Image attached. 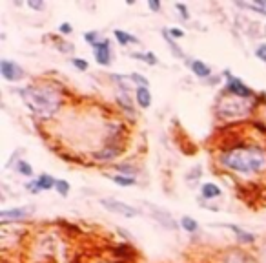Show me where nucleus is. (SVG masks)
<instances>
[{
  "label": "nucleus",
  "mask_w": 266,
  "mask_h": 263,
  "mask_svg": "<svg viewBox=\"0 0 266 263\" xmlns=\"http://www.w3.org/2000/svg\"><path fill=\"white\" fill-rule=\"evenodd\" d=\"M84 38H86L87 44H92L93 48H95V46H97V42H99V41H97V33H95V31H90V33H84Z\"/></svg>",
  "instance_id": "obj_27"
},
{
  "label": "nucleus",
  "mask_w": 266,
  "mask_h": 263,
  "mask_svg": "<svg viewBox=\"0 0 266 263\" xmlns=\"http://www.w3.org/2000/svg\"><path fill=\"white\" fill-rule=\"evenodd\" d=\"M135 97H137V105L141 108H150L151 106V93L146 86L135 88Z\"/></svg>",
  "instance_id": "obj_10"
},
{
  "label": "nucleus",
  "mask_w": 266,
  "mask_h": 263,
  "mask_svg": "<svg viewBox=\"0 0 266 263\" xmlns=\"http://www.w3.org/2000/svg\"><path fill=\"white\" fill-rule=\"evenodd\" d=\"M168 33H170L171 38H183V37H184V31H183V29H179V28L168 29Z\"/></svg>",
  "instance_id": "obj_28"
},
{
  "label": "nucleus",
  "mask_w": 266,
  "mask_h": 263,
  "mask_svg": "<svg viewBox=\"0 0 266 263\" xmlns=\"http://www.w3.org/2000/svg\"><path fill=\"white\" fill-rule=\"evenodd\" d=\"M28 6L31 9H44L46 8V4H44V2H38V0H28Z\"/></svg>",
  "instance_id": "obj_31"
},
{
  "label": "nucleus",
  "mask_w": 266,
  "mask_h": 263,
  "mask_svg": "<svg viewBox=\"0 0 266 263\" xmlns=\"http://www.w3.org/2000/svg\"><path fill=\"white\" fill-rule=\"evenodd\" d=\"M144 205H146V209L150 210L151 217H153L155 221H157L161 227H164V229H168V230H175V229H177V223H175L173 216H171L168 210L159 209L157 205H153V203H144Z\"/></svg>",
  "instance_id": "obj_5"
},
{
  "label": "nucleus",
  "mask_w": 266,
  "mask_h": 263,
  "mask_svg": "<svg viewBox=\"0 0 266 263\" xmlns=\"http://www.w3.org/2000/svg\"><path fill=\"white\" fill-rule=\"evenodd\" d=\"M219 159L225 168L245 175L259 174L266 168V152L257 146L232 148V150L225 152Z\"/></svg>",
  "instance_id": "obj_1"
},
{
  "label": "nucleus",
  "mask_w": 266,
  "mask_h": 263,
  "mask_svg": "<svg viewBox=\"0 0 266 263\" xmlns=\"http://www.w3.org/2000/svg\"><path fill=\"white\" fill-rule=\"evenodd\" d=\"M113 35H115V38L119 41V44H121V46H128L129 42H133V44H137V42H139L137 37H133V35L126 33V31H122V29H115V31H113Z\"/></svg>",
  "instance_id": "obj_14"
},
{
  "label": "nucleus",
  "mask_w": 266,
  "mask_h": 263,
  "mask_svg": "<svg viewBox=\"0 0 266 263\" xmlns=\"http://www.w3.org/2000/svg\"><path fill=\"white\" fill-rule=\"evenodd\" d=\"M181 225H183V229L186 230V232H195L197 229H199V225H197V221L193 219V217L190 216H183L181 217Z\"/></svg>",
  "instance_id": "obj_19"
},
{
  "label": "nucleus",
  "mask_w": 266,
  "mask_h": 263,
  "mask_svg": "<svg viewBox=\"0 0 266 263\" xmlns=\"http://www.w3.org/2000/svg\"><path fill=\"white\" fill-rule=\"evenodd\" d=\"M17 172L22 175H26V177H33V168H31V165L29 163H26V161H18Z\"/></svg>",
  "instance_id": "obj_22"
},
{
  "label": "nucleus",
  "mask_w": 266,
  "mask_h": 263,
  "mask_svg": "<svg viewBox=\"0 0 266 263\" xmlns=\"http://www.w3.org/2000/svg\"><path fill=\"white\" fill-rule=\"evenodd\" d=\"M131 57L137 58V60H141V63L151 64V66H155V64L159 63L157 57H155V53H151V51H148V53H131Z\"/></svg>",
  "instance_id": "obj_18"
},
{
  "label": "nucleus",
  "mask_w": 266,
  "mask_h": 263,
  "mask_svg": "<svg viewBox=\"0 0 266 263\" xmlns=\"http://www.w3.org/2000/svg\"><path fill=\"white\" fill-rule=\"evenodd\" d=\"M226 79H228V83H226V92H228L230 95L242 97V99H250V97L254 95L252 88L246 86L242 80H239V79H235V77H232L228 71H226Z\"/></svg>",
  "instance_id": "obj_7"
},
{
  "label": "nucleus",
  "mask_w": 266,
  "mask_h": 263,
  "mask_svg": "<svg viewBox=\"0 0 266 263\" xmlns=\"http://www.w3.org/2000/svg\"><path fill=\"white\" fill-rule=\"evenodd\" d=\"M95 50V58H97V63L102 64V66H108L112 60V53H109V41L108 38H104V41H99L97 42V46L93 48Z\"/></svg>",
  "instance_id": "obj_9"
},
{
  "label": "nucleus",
  "mask_w": 266,
  "mask_h": 263,
  "mask_svg": "<svg viewBox=\"0 0 266 263\" xmlns=\"http://www.w3.org/2000/svg\"><path fill=\"white\" fill-rule=\"evenodd\" d=\"M129 80H133V83H137V86H150V83H148V79L146 77H142L141 73H129Z\"/></svg>",
  "instance_id": "obj_24"
},
{
  "label": "nucleus",
  "mask_w": 266,
  "mask_h": 263,
  "mask_svg": "<svg viewBox=\"0 0 266 263\" xmlns=\"http://www.w3.org/2000/svg\"><path fill=\"white\" fill-rule=\"evenodd\" d=\"M223 263H254V259L250 256L242 254V252H230Z\"/></svg>",
  "instance_id": "obj_15"
},
{
  "label": "nucleus",
  "mask_w": 266,
  "mask_h": 263,
  "mask_svg": "<svg viewBox=\"0 0 266 263\" xmlns=\"http://www.w3.org/2000/svg\"><path fill=\"white\" fill-rule=\"evenodd\" d=\"M100 205L104 207L106 210L113 214H119V216H124V217H135L139 216V210L131 205H126L119 199H112V197H104V199H100Z\"/></svg>",
  "instance_id": "obj_4"
},
{
  "label": "nucleus",
  "mask_w": 266,
  "mask_h": 263,
  "mask_svg": "<svg viewBox=\"0 0 266 263\" xmlns=\"http://www.w3.org/2000/svg\"><path fill=\"white\" fill-rule=\"evenodd\" d=\"M162 35H164V38H166V42H168V46H170L171 53H173V55H177V57H181V58H183V57H184V53H183V51H181V48L177 46V44H175V41L170 37V33H168V31H162Z\"/></svg>",
  "instance_id": "obj_21"
},
{
  "label": "nucleus",
  "mask_w": 266,
  "mask_h": 263,
  "mask_svg": "<svg viewBox=\"0 0 266 263\" xmlns=\"http://www.w3.org/2000/svg\"><path fill=\"white\" fill-rule=\"evenodd\" d=\"M254 4L259 6V8H262L266 11V0H254Z\"/></svg>",
  "instance_id": "obj_34"
},
{
  "label": "nucleus",
  "mask_w": 266,
  "mask_h": 263,
  "mask_svg": "<svg viewBox=\"0 0 266 263\" xmlns=\"http://www.w3.org/2000/svg\"><path fill=\"white\" fill-rule=\"evenodd\" d=\"M175 9H179L181 17H183L184 21H188V18H190V11H188L186 6H184V4H175Z\"/></svg>",
  "instance_id": "obj_30"
},
{
  "label": "nucleus",
  "mask_w": 266,
  "mask_h": 263,
  "mask_svg": "<svg viewBox=\"0 0 266 263\" xmlns=\"http://www.w3.org/2000/svg\"><path fill=\"white\" fill-rule=\"evenodd\" d=\"M220 194H223V190H220L215 183H204L203 187H201V196H203L204 199H213V197H219Z\"/></svg>",
  "instance_id": "obj_13"
},
{
  "label": "nucleus",
  "mask_w": 266,
  "mask_h": 263,
  "mask_svg": "<svg viewBox=\"0 0 266 263\" xmlns=\"http://www.w3.org/2000/svg\"><path fill=\"white\" fill-rule=\"evenodd\" d=\"M190 68H191V71H193L197 77H201V79H206V77L212 75V70H210V66H208V64H204L203 60H191Z\"/></svg>",
  "instance_id": "obj_12"
},
{
  "label": "nucleus",
  "mask_w": 266,
  "mask_h": 263,
  "mask_svg": "<svg viewBox=\"0 0 266 263\" xmlns=\"http://www.w3.org/2000/svg\"><path fill=\"white\" fill-rule=\"evenodd\" d=\"M71 64L77 68V70H80V71H86L87 70V63L86 60H82V58H79V57H73L71 58Z\"/></svg>",
  "instance_id": "obj_25"
},
{
  "label": "nucleus",
  "mask_w": 266,
  "mask_h": 263,
  "mask_svg": "<svg viewBox=\"0 0 266 263\" xmlns=\"http://www.w3.org/2000/svg\"><path fill=\"white\" fill-rule=\"evenodd\" d=\"M0 73H2V77L6 80H11V83H17V80L24 79V70L17 63L9 60V58H2L0 60Z\"/></svg>",
  "instance_id": "obj_6"
},
{
  "label": "nucleus",
  "mask_w": 266,
  "mask_h": 263,
  "mask_svg": "<svg viewBox=\"0 0 266 263\" xmlns=\"http://www.w3.org/2000/svg\"><path fill=\"white\" fill-rule=\"evenodd\" d=\"M225 227H226V229L232 230V232L235 234V238H237L241 243H245V245H248V243H254L255 241L254 234H250L248 230L241 229V227H237V225H225Z\"/></svg>",
  "instance_id": "obj_11"
},
{
  "label": "nucleus",
  "mask_w": 266,
  "mask_h": 263,
  "mask_svg": "<svg viewBox=\"0 0 266 263\" xmlns=\"http://www.w3.org/2000/svg\"><path fill=\"white\" fill-rule=\"evenodd\" d=\"M108 177L113 183L121 185V187H133V185L137 183L135 177H131V175H108Z\"/></svg>",
  "instance_id": "obj_17"
},
{
  "label": "nucleus",
  "mask_w": 266,
  "mask_h": 263,
  "mask_svg": "<svg viewBox=\"0 0 266 263\" xmlns=\"http://www.w3.org/2000/svg\"><path fill=\"white\" fill-rule=\"evenodd\" d=\"M71 31H73V26H71L70 22H62V24L58 26V33H62V35H70Z\"/></svg>",
  "instance_id": "obj_26"
},
{
  "label": "nucleus",
  "mask_w": 266,
  "mask_h": 263,
  "mask_svg": "<svg viewBox=\"0 0 266 263\" xmlns=\"http://www.w3.org/2000/svg\"><path fill=\"white\" fill-rule=\"evenodd\" d=\"M117 103L122 106V108L126 110L128 113H131V115H135V110H133V105H131V99H129L126 93H122V95H117Z\"/></svg>",
  "instance_id": "obj_20"
},
{
  "label": "nucleus",
  "mask_w": 266,
  "mask_h": 263,
  "mask_svg": "<svg viewBox=\"0 0 266 263\" xmlns=\"http://www.w3.org/2000/svg\"><path fill=\"white\" fill-rule=\"evenodd\" d=\"M31 212H33V210L28 209V207H22V209L2 210V212H0V219H2V223H8V221H20V219H26V217H28Z\"/></svg>",
  "instance_id": "obj_8"
},
{
  "label": "nucleus",
  "mask_w": 266,
  "mask_h": 263,
  "mask_svg": "<svg viewBox=\"0 0 266 263\" xmlns=\"http://www.w3.org/2000/svg\"><path fill=\"white\" fill-rule=\"evenodd\" d=\"M37 185H38V188H40V190H51V188L57 185V181H55L50 174H42V175H38Z\"/></svg>",
  "instance_id": "obj_16"
},
{
  "label": "nucleus",
  "mask_w": 266,
  "mask_h": 263,
  "mask_svg": "<svg viewBox=\"0 0 266 263\" xmlns=\"http://www.w3.org/2000/svg\"><path fill=\"white\" fill-rule=\"evenodd\" d=\"M148 6H150L151 11H161V4H159V2H155V0H150V2H148Z\"/></svg>",
  "instance_id": "obj_33"
},
{
  "label": "nucleus",
  "mask_w": 266,
  "mask_h": 263,
  "mask_svg": "<svg viewBox=\"0 0 266 263\" xmlns=\"http://www.w3.org/2000/svg\"><path fill=\"white\" fill-rule=\"evenodd\" d=\"M254 108V103L250 99H242V97L228 95L225 99H220L219 106H217V113L223 119H242L248 117Z\"/></svg>",
  "instance_id": "obj_3"
},
{
  "label": "nucleus",
  "mask_w": 266,
  "mask_h": 263,
  "mask_svg": "<svg viewBox=\"0 0 266 263\" xmlns=\"http://www.w3.org/2000/svg\"><path fill=\"white\" fill-rule=\"evenodd\" d=\"M55 188H57V192L60 194V196L66 197L68 194H70V183L64 179H57V185H55Z\"/></svg>",
  "instance_id": "obj_23"
},
{
  "label": "nucleus",
  "mask_w": 266,
  "mask_h": 263,
  "mask_svg": "<svg viewBox=\"0 0 266 263\" xmlns=\"http://www.w3.org/2000/svg\"><path fill=\"white\" fill-rule=\"evenodd\" d=\"M26 188H28V190H31L33 194H38V192H40V188H38L37 181H31V183H28V185H26Z\"/></svg>",
  "instance_id": "obj_32"
},
{
  "label": "nucleus",
  "mask_w": 266,
  "mask_h": 263,
  "mask_svg": "<svg viewBox=\"0 0 266 263\" xmlns=\"http://www.w3.org/2000/svg\"><path fill=\"white\" fill-rule=\"evenodd\" d=\"M255 55H257V58H261L262 63H266V44H261V46L255 50Z\"/></svg>",
  "instance_id": "obj_29"
},
{
  "label": "nucleus",
  "mask_w": 266,
  "mask_h": 263,
  "mask_svg": "<svg viewBox=\"0 0 266 263\" xmlns=\"http://www.w3.org/2000/svg\"><path fill=\"white\" fill-rule=\"evenodd\" d=\"M20 97L26 106L42 119L53 117L60 108V95L50 86H26L20 90Z\"/></svg>",
  "instance_id": "obj_2"
}]
</instances>
